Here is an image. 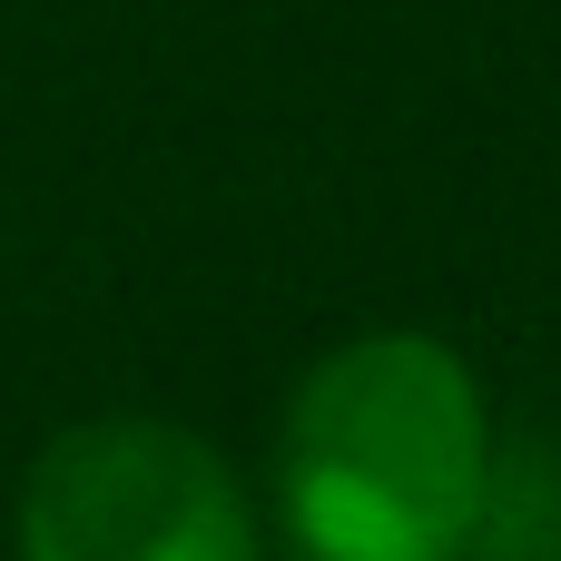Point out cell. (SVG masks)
I'll return each mask as SVG.
<instances>
[{
	"label": "cell",
	"mask_w": 561,
	"mask_h": 561,
	"mask_svg": "<svg viewBox=\"0 0 561 561\" xmlns=\"http://www.w3.org/2000/svg\"><path fill=\"white\" fill-rule=\"evenodd\" d=\"M10 533L20 561H256V503L207 434L99 414L39 444Z\"/></svg>",
	"instance_id": "7a4b0ae2"
},
{
	"label": "cell",
	"mask_w": 561,
	"mask_h": 561,
	"mask_svg": "<svg viewBox=\"0 0 561 561\" xmlns=\"http://www.w3.org/2000/svg\"><path fill=\"white\" fill-rule=\"evenodd\" d=\"M493 473L473 365L414 325L316 355L276 424V513L306 561H473Z\"/></svg>",
	"instance_id": "6da1fadb"
}]
</instances>
